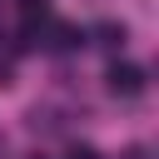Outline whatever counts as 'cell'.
I'll return each mask as SVG.
<instances>
[{"instance_id":"obj_1","label":"cell","mask_w":159,"mask_h":159,"mask_svg":"<svg viewBox=\"0 0 159 159\" xmlns=\"http://www.w3.org/2000/svg\"><path fill=\"white\" fill-rule=\"evenodd\" d=\"M114 89L134 94V89H139V70H114Z\"/></svg>"}]
</instances>
